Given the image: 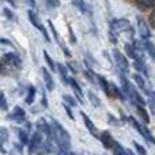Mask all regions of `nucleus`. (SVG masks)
Listing matches in <instances>:
<instances>
[{
    "instance_id": "21",
    "label": "nucleus",
    "mask_w": 155,
    "mask_h": 155,
    "mask_svg": "<svg viewBox=\"0 0 155 155\" xmlns=\"http://www.w3.org/2000/svg\"><path fill=\"white\" fill-rule=\"evenodd\" d=\"M144 49L147 51V53L150 54V57L153 60H155V45L151 41H148V40H144Z\"/></svg>"
},
{
    "instance_id": "37",
    "label": "nucleus",
    "mask_w": 155,
    "mask_h": 155,
    "mask_svg": "<svg viewBox=\"0 0 155 155\" xmlns=\"http://www.w3.org/2000/svg\"><path fill=\"white\" fill-rule=\"evenodd\" d=\"M3 14H4V15L10 19V21H12V19L15 18V16H14V12L11 10H8V8H4V10H3Z\"/></svg>"
},
{
    "instance_id": "10",
    "label": "nucleus",
    "mask_w": 155,
    "mask_h": 155,
    "mask_svg": "<svg viewBox=\"0 0 155 155\" xmlns=\"http://www.w3.org/2000/svg\"><path fill=\"white\" fill-rule=\"evenodd\" d=\"M48 25H49V29H51V31L53 33V37H54V40L57 41V44H59V46L63 49V52H64V54L67 57H70L71 56V53H70V51H68V48L64 45V42H63L61 40H60V37H59V33H57V30H56V27H54V25H53V22L49 19L48 21Z\"/></svg>"
},
{
    "instance_id": "1",
    "label": "nucleus",
    "mask_w": 155,
    "mask_h": 155,
    "mask_svg": "<svg viewBox=\"0 0 155 155\" xmlns=\"http://www.w3.org/2000/svg\"><path fill=\"white\" fill-rule=\"evenodd\" d=\"M124 31H132V27H131V23H129L128 19H114L110 25V33H109V37H110V41L113 44L117 42V35L120 33H124Z\"/></svg>"
},
{
    "instance_id": "42",
    "label": "nucleus",
    "mask_w": 155,
    "mask_h": 155,
    "mask_svg": "<svg viewBox=\"0 0 155 155\" xmlns=\"http://www.w3.org/2000/svg\"><path fill=\"white\" fill-rule=\"evenodd\" d=\"M42 106L44 107H48V101H46V95L42 93Z\"/></svg>"
},
{
    "instance_id": "11",
    "label": "nucleus",
    "mask_w": 155,
    "mask_h": 155,
    "mask_svg": "<svg viewBox=\"0 0 155 155\" xmlns=\"http://www.w3.org/2000/svg\"><path fill=\"white\" fill-rule=\"evenodd\" d=\"M80 116H82V118H83V121H84V125H86V128L88 129V132H90L91 135H93L94 137H98L99 139V136H98V131H97V127L94 125V123L88 118V116L86 114V113H83V112H80Z\"/></svg>"
},
{
    "instance_id": "31",
    "label": "nucleus",
    "mask_w": 155,
    "mask_h": 155,
    "mask_svg": "<svg viewBox=\"0 0 155 155\" xmlns=\"http://www.w3.org/2000/svg\"><path fill=\"white\" fill-rule=\"evenodd\" d=\"M7 107H8V105H7V101H5V97L3 94V91L0 90V109L7 110Z\"/></svg>"
},
{
    "instance_id": "28",
    "label": "nucleus",
    "mask_w": 155,
    "mask_h": 155,
    "mask_svg": "<svg viewBox=\"0 0 155 155\" xmlns=\"http://www.w3.org/2000/svg\"><path fill=\"white\" fill-rule=\"evenodd\" d=\"M125 52H127V54H128L131 59H136V51H135V46L134 45H131V44H125Z\"/></svg>"
},
{
    "instance_id": "14",
    "label": "nucleus",
    "mask_w": 155,
    "mask_h": 155,
    "mask_svg": "<svg viewBox=\"0 0 155 155\" xmlns=\"http://www.w3.org/2000/svg\"><path fill=\"white\" fill-rule=\"evenodd\" d=\"M42 76H44V80H45V86H46V90L52 91L54 90V80L53 78L51 76V74H49V71L46 70V68H42Z\"/></svg>"
},
{
    "instance_id": "36",
    "label": "nucleus",
    "mask_w": 155,
    "mask_h": 155,
    "mask_svg": "<svg viewBox=\"0 0 155 155\" xmlns=\"http://www.w3.org/2000/svg\"><path fill=\"white\" fill-rule=\"evenodd\" d=\"M63 106H64V109H65V112H67L68 117H70L71 120H75V117H74V114H72V110H71V106H70V105H68V104H64Z\"/></svg>"
},
{
    "instance_id": "9",
    "label": "nucleus",
    "mask_w": 155,
    "mask_h": 155,
    "mask_svg": "<svg viewBox=\"0 0 155 155\" xmlns=\"http://www.w3.org/2000/svg\"><path fill=\"white\" fill-rule=\"evenodd\" d=\"M37 127H38V131H41L42 134H45L48 139H52V137L54 139V135H53V127L49 125V124L46 123V121L44 120V118H40V120L37 121Z\"/></svg>"
},
{
    "instance_id": "29",
    "label": "nucleus",
    "mask_w": 155,
    "mask_h": 155,
    "mask_svg": "<svg viewBox=\"0 0 155 155\" xmlns=\"http://www.w3.org/2000/svg\"><path fill=\"white\" fill-rule=\"evenodd\" d=\"M44 59H45V61H46V64L51 67V71H54L56 70V65H54V63H53V60H52V57L48 54V52L46 51H44Z\"/></svg>"
},
{
    "instance_id": "22",
    "label": "nucleus",
    "mask_w": 155,
    "mask_h": 155,
    "mask_svg": "<svg viewBox=\"0 0 155 155\" xmlns=\"http://www.w3.org/2000/svg\"><path fill=\"white\" fill-rule=\"evenodd\" d=\"M34 98H35V87L34 86H30L29 90H27V97H26V104L27 105H31L34 102Z\"/></svg>"
},
{
    "instance_id": "6",
    "label": "nucleus",
    "mask_w": 155,
    "mask_h": 155,
    "mask_svg": "<svg viewBox=\"0 0 155 155\" xmlns=\"http://www.w3.org/2000/svg\"><path fill=\"white\" fill-rule=\"evenodd\" d=\"M136 22H137V31H139L140 37H142L143 40H148V38L151 37V30H150L148 23L142 16H136Z\"/></svg>"
},
{
    "instance_id": "45",
    "label": "nucleus",
    "mask_w": 155,
    "mask_h": 155,
    "mask_svg": "<svg viewBox=\"0 0 155 155\" xmlns=\"http://www.w3.org/2000/svg\"><path fill=\"white\" fill-rule=\"evenodd\" d=\"M8 3H10L11 5H12V7H16V4H15V2H14V0H7Z\"/></svg>"
},
{
    "instance_id": "38",
    "label": "nucleus",
    "mask_w": 155,
    "mask_h": 155,
    "mask_svg": "<svg viewBox=\"0 0 155 155\" xmlns=\"http://www.w3.org/2000/svg\"><path fill=\"white\" fill-rule=\"evenodd\" d=\"M68 30H70V38H71V42L75 44V42H76V38H75V34H74L72 29H71V26H68Z\"/></svg>"
},
{
    "instance_id": "3",
    "label": "nucleus",
    "mask_w": 155,
    "mask_h": 155,
    "mask_svg": "<svg viewBox=\"0 0 155 155\" xmlns=\"http://www.w3.org/2000/svg\"><path fill=\"white\" fill-rule=\"evenodd\" d=\"M128 120H129V123H131L132 125H134V128L136 129V131L139 132V134L142 135V136L144 137V139L147 140L148 143H151V144H154V146H155V139H154V136H153V135H151V132L148 131V129L146 128L144 125H142V124H140V123H137V121L135 120L134 117H129Z\"/></svg>"
},
{
    "instance_id": "26",
    "label": "nucleus",
    "mask_w": 155,
    "mask_h": 155,
    "mask_svg": "<svg viewBox=\"0 0 155 155\" xmlns=\"http://www.w3.org/2000/svg\"><path fill=\"white\" fill-rule=\"evenodd\" d=\"M110 86H112V95L114 94V97H117V98H120L121 101H124V99H125L124 91H121L118 87H116V84H112V83H110Z\"/></svg>"
},
{
    "instance_id": "17",
    "label": "nucleus",
    "mask_w": 155,
    "mask_h": 155,
    "mask_svg": "<svg viewBox=\"0 0 155 155\" xmlns=\"http://www.w3.org/2000/svg\"><path fill=\"white\" fill-rule=\"evenodd\" d=\"M70 84H71V87H72L74 93H75L78 101H79L80 104H83V94H82V88H80L79 83H78L75 79H72V78H71V79H70Z\"/></svg>"
},
{
    "instance_id": "32",
    "label": "nucleus",
    "mask_w": 155,
    "mask_h": 155,
    "mask_svg": "<svg viewBox=\"0 0 155 155\" xmlns=\"http://www.w3.org/2000/svg\"><path fill=\"white\" fill-rule=\"evenodd\" d=\"M57 154L59 155H70V147H65V146H57Z\"/></svg>"
},
{
    "instance_id": "20",
    "label": "nucleus",
    "mask_w": 155,
    "mask_h": 155,
    "mask_svg": "<svg viewBox=\"0 0 155 155\" xmlns=\"http://www.w3.org/2000/svg\"><path fill=\"white\" fill-rule=\"evenodd\" d=\"M134 80H135V82H136L137 87H139L140 90H143V91H147V86H146V80L143 79V76H142V75H139V74H135V75H134Z\"/></svg>"
},
{
    "instance_id": "4",
    "label": "nucleus",
    "mask_w": 155,
    "mask_h": 155,
    "mask_svg": "<svg viewBox=\"0 0 155 155\" xmlns=\"http://www.w3.org/2000/svg\"><path fill=\"white\" fill-rule=\"evenodd\" d=\"M113 57H114L116 65H117L118 70L121 71V74H128L129 72V63H128V60H127V57L124 56L118 49L113 51Z\"/></svg>"
},
{
    "instance_id": "33",
    "label": "nucleus",
    "mask_w": 155,
    "mask_h": 155,
    "mask_svg": "<svg viewBox=\"0 0 155 155\" xmlns=\"http://www.w3.org/2000/svg\"><path fill=\"white\" fill-rule=\"evenodd\" d=\"M134 146H135V148H136V151H137V154H139V155H147L146 148L143 147V146H140L137 142H134Z\"/></svg>"
},
{
    "instance_id": "19",
    "label": "nucleus",
    "mask_w": 155,
    "mask_h": 155,
    "mask_svg": "<svg viewBox=\"0 0 155 155\" xmlns=\"http://www.w3.org/2000/svg\"><path fill=\"white\" fill-rule=\"evenodd\" d=\"M135 106H136L137 113H139L140 118L144 121V124H148V123H150V117H148V113L144 110V106H140V105H135Z\"/></svg>"
},
{
    "instance_id": "2",
    "label": "nucleus",
    "mask_w": 155,
    "mask_h": 155,
    "mask_svg": "<svg viewBox=\"0 0 155 155\" xmlns=\"http://www.w3.org/2000/svg\"><path fill=\"white\" fill-rule=\"evenodd\" d=\"M52 127H53V135H54V142L57 146H65V147H71V139L70 134L65 131V128L56 120L52 121Z\"/></svg>"
},
{
    "instance_id": "24",
    "label": "nucleus",
    "mask_w": 155,
    "mask_h": 155,
    "mask_svg": "<svg viewBox=\"0 0 155 155\" xmlns=\"http://www.w3.org/2000/svg\"><path fill=\"white\" fill-rule=\"evenodd\" d=\"M16 134H18V137H19V140H21L22 144H29L30 139H29V135H27L26 131H23V129L19 128L18 131H16Z\"/></svg>"
},
{
    "instance_id": "23",
    "label": "nucleus",
    "mask_w": 155,
    "mask_h": 155,
    "mask_svg": "<svg viewBox=\"0 0 155 155\" xmlns=\"http://www.w3.org/2000/svg\"><path fill=\"white\" fill-rule=\"evenodd\" d=\"M155 3V0H136V4L139 8H142V10H147V8L153 7Z\"/></svg>"
},
{
    "instance_id": "15",
    "label": "nucleus",
    "mask_w": 155,
    "mask_h": 155,
    "mask_svg": "<svg viewBox=\"0 0 155 155\" xmlns=\"http://www.w3.org/2000/svg\"><path fill=\"white\" fill-rule=\"evenodd\" d=\"M97 80H98L99 86L102 87V90L105 91V94H106V95H109V97H112V86H110V83L107 82L104 76H101V75H97Z\"/></svg>"
},
{
    "instance_id": "25",
    "label": "nucleus",
    "mask_w": 155,
    "mask_h": 155,
    "mask_svg": "<svg viewBox=\"0 0 155 155\" xmlns=\"http://www.w3.org/2000/svg\"><path fill=\"white\" fill-rule=\"evenodd\" d=\"M88 99H90V102L93 104V106H95V107L101 106V101H99V98L97 97V94H94L93 91H88Z\"/></svg>"
},
{
    "instance_id": "41",
    "label": "nucleus",
    "mask_w": 155,
    "mask_h": 155,
    "mask_svg": "<svg viewBox=\"0 0 155 155\" xmlns=\"http://www.w3.org/2000/svg\"><path fill=\"white\" fill-rule=\"evenodd\" d=\"M0 44H4V45H12L10 40H5V38H0Z\"/></svg>"
},
{
    "instance_id": "40",
    "label": "nucleus",
    "mask_w": 155,
    "mask_h": 155,
    "mask_svg": "<svg viewBox=\"0 0 155 155\" xmlns=\"http://www.w3.org/2000/svg\"><path fill=\"white\" fill-rule=\"evenodd\" d=\"M150 23L153 27H155V10L153 11V14H151V16H150Z\"/></svg>"
},
{
    "instance_id": "39",
    "label": "nucleus",
    "mask_w": 155,
    "mask_h": 155,
    "mask_svg": "<svg viewBox=\"0 0 155 155\" xmlns=\"http://www.w3.org/2000/svg\"><path fill=\"white\" fill-rule=\"evenodd\" d=\"M46 2H48L52 7H59V4H60L59 0H46Z\"/></svg>"
},
{
    "instance_id": "8",
    "label": "nucleus",
    "mask_w": 155,
    "mask_h": 155,
    "mask_svg": "<svg viewBox=\"0 0 155 155\" xmlns=\"http://www.w3.org/2000/svg\"><path fill=\"white\" fill-rule=\"evenodd\" d=\"M8 118L15 121V123H18V124H21V123H25V120H26V113H25V110L22 109V107L15 106L12 112L10 113Z\"/></svg>"
},
{
    "instance_id": "12",
    "label": "nucleus",
    "mask_w": 155,
    "mask_h": 155,
    "mask_svg": "<svg viewBox=\"0 0 155 155\" xmlns=\"http://www.w3.org/2000/svg\"><path fill=\"white\" fill-rule=\"evenodd\" d=\"M99 140L102 142V144H104L105 148H107V150H110V148H113V146H114V140H113L112 135H110V132L107 131H104L101 135H99Z\"/></svg>"
},
{
    "instance_id": "7",
    "label": "nucleus",
    "mask_w": 155,
    "mask_h": 155,
    "mask_svg": "<svg viewBox=\"0 0 155 155\" xmlns=\"http://www.w3.org/2000/svg\"><path fill=\"white\" fill-rule=\"evenodd\" d=\"M42 143V132L41 131H37L34 132V134L31 135V137H30L29 140V148H27V151H29V154H33L35 153V150L37 148H40V144Z\"/></svg>"
},
{
    "instance_id": "43",
    "label": "nucleus",
    "mask_w": 155,
    "mask_h": 155,
    "mask_svg": "<svg viewBox=\"0 0 155 155\" xmlns=\"http://www.w3.org/2000/svg\"><path fill=\"white\" fill-rule=\"evenodd\" d=\"M27 3L30 4V7H33V8L35 7V0H27Z\"/></svg>"
},
{
    "instance_id": "30",
    "label": "nucleus",
    "mask_w": 155,
    "mask_h": 155,
    "mask_svg": "<svg viewBox=\"0 0 155 155\" xmlns=\"http://www.w3.org/2000/svg\"><path fill=\"white\" fill-rule=\"evenodd\" d=\"M63 99H64V102L65 104H68L70 105V106H76V99L74 98V97H71V95H67V94H65L64 97H63Z\"/></svg>"
},
{
    "instance_id": "44",
    "label": "nucleus",
    "mask_w": 155,
    "mask_h": 155,
    "mask_svg": "<svg viewBox=\"0 0 155 155\" xmlns=\"http://www.w3.org/2000/svg\"><path fill=\"white\" fill-rule=\"evenodd\" d=\"M68 68H70V70L72 71V74H76V70H75V68L72 67V64H68Z\"/></svg>"
},
{
    "instance_id": "34",
    "label": "nucleus",
    "mask_w": 155,
    "mask_h": 155,
    "mask_svg": "<svg viewBox=\"0 0 155 155\" xmlns=\"http://www.w3.org/2000/svg\"><path fill=\"white\" fill-rule=\"evenodd\" d=\"M72 4L75 5V7L79 8L82 12H84L86 8H84V3H83V0H72Z\"/></svg>"
},
{
    "instance_id": "27",
    "label": "nucleus",
    "mask_w": 155,
    "mask_h": 155,
    "mask_svg": "<svg viewBox=\"0 0 155 155\" xmlns=\"http://www.w3.org/2000/svg\"><path fill=\"white\" fill-rule=\"evenodd\" d=\"M7 139H8L7 129H5L4 127H0V148L3 147V144H4L5 142H7Z\"/></svg>"
},
{
    "instance_id": "16",
    "label": "nucleus",
    "mask_w": 155,
    "mask_h": 155,
    "mask_svg": "<svg viewBox=\"0 0 155 155\" xmlns=\"http://www.w3.org/2000/svg\"><path fill=\"white\" fill-rule=\"evenodd\" d=\"M134 67L137 72L143 74V75L148 76V70L146 67V63H144V59H135V63H134Z\"/></svg>"
},
{
    "instance_id": "5",
    "label": "nucleus",
    "mask_w": 155,
    "mask_h": 155,
    "mask_svg": "<svg viewBox=\"0 0 155 155\" xmlns=\"http://www.w3.org/2000/svg\"><path fill=\"white\" fill-rule=\"evenodd\" d=\"M27 16H29V21L31 22L33 26L37 27V29L44 34V37H45V41H48V42H49V41H51V38H49V35H48V31H46V29L44 27V25L41 23V21H40V18H38L37 14H35L34 11L29 10V11H27Z\"/></svg>"
},
{
    "instance_id": "18",
    "label": "nucleus",
    "mask_w": 155,
    "mask_h": 155,
    "mask_svg": "<svg viewBox=\"0 0 155 155\" xmlns=\"http://www.w3.org/2000/svg\"><path fill=\"white\" fill-rule=\"evenodd\" d=\"M57 70H59V74H60V76H61L63 82H64L65 84H68V83H70V78H68V71H67V68H65V65H63L61 63H60V64H57Z\"/></svg>"
},
{
    "instance_id": "35",
    "label": "nucleus",
    "mask_w": 155,
    "mask_h": 155,
    "mask_svg": "<svg viewBox=\"0 0 155 155\" xmlns=\"http://www.w3.org/2000/svg\"><path fill=\"white\" fill-rule=\"evenodd\" d=\"M148 95H150V106H151V109L155 110V93L154 91H150Z\"/></svg>"
},
{
    "instance_id": "13",
    "label": "nucleus",
    "mask_w": 155,
    "mask_h": 155,
    "mask_svg": "<svg viewBox=\"0 0 155 155\" xmlns=\"http://www.w3.org/2000/svg\"><path fill=\"white\" fill-rule=\"evenodd\" d=\"M3 61H4L5 64L14 65V67H19V65H21V59H19L18 54H15V53L4 54V56H3Z\"/></svg>"
}]
</instances>
